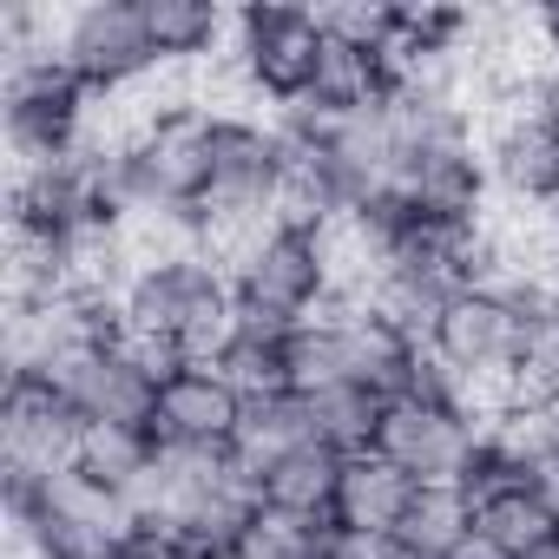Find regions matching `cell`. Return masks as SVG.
I'll return each instance as SVG.
<instances>
[{
  "label": "cell",
  "mask_w": 559,
  "mask_h": 559,
  "mask_svg": "<svg viewBox=\"0 0 559 559\" xmlns=\"http://www.w3.org/2000/svg\"><path fill=\"white\" fill-rule=\"evenodd\" d=\"M323 21L317 8H290V0H263V8H237L230 14V53H224V80L257 106V112H290L317 93L323 73Z\"/></svg>",
  "instance_id": "cell-1"
},
{
  "label": "cell",
  "mask_w": 559,
  "mask_h": 559,
  "mask_svg": "<svg viewBox=\"0 0 559 559\" xmlns=\"http://www.w3.org/2000/svg\"><path fill=\"white\" fill-rule=\"evenodd\" d=\"M93 119H99V99L60 53L0 67V132H8L14 171H47L80 158L93 145Z\"/></svg>",
  "instance_id": "cell-2"
},
{
  "label": "cell",
  "mask_w": 559,
  "mask_h": 559,
  "mask_svg": "<svg viewBox=\"0 0 559 559\" xmlns=\"http://www.w3.org/2000/svg\"><path fill=\"white\" fill-rule=\"evenodd\" d=\"M230 290H237L243 323H263V330H297V323L336 310L343 304V276H336L330 230L276 224L263 237V250L230 276Z\"/></svg>",
  "instance_id": "cell-3"
},
{
  "label": "cell",
  "mask_w": 559,
  "mask_h": 559,
  "mask_svg": "<svg viewBox=\"0 0 559 559\" xmlns=\"http://www.w3.org/2000/svg\"><path fill=\"white\" fill-rule=\"evenodd\" d=\"M60 60L86 80L93 99H126L165 73L152 53L139 0H80V8H60Z\"/></svg>",
  "instance_id": "cell-4"
},
{
  "label": "cell",
  "mask_w": 559,
  "mask_h": 559,
  "mask_svg": "<svg viewBox=\"0 0 559 559\" xmlns=\"http://www.w3.org/2000/svg\"><path fill=\"white\" fill-rule=\"evenodd\" d=\"M480 415L461 408V402H415V395H395L389 415H382V435H376V454L395 461L415 487H461L467 467H474V448H480Z\"/></svg>",
  "instance_id": "cell-5"
},
{
  "label": "cell",
  "mask_w": 559,
  "mask_h": 559,
  "mask_svg": "<svg viewBox=\"0 0 559 559\" xmlns=\"http://www.w3.org/2000/svg\"><path fill=\"white\" fill-rule=\"evenodd\" d=\"M80 415L40 376H0V487H40L73 467Z\"/></svg>",
  "instance_id": "cell-6"
},
{
  "label": "cell",
  "mask_w": 559,
  "mask_h": 559,
  "mask_svg": "<svg viewBox=\"0 0 559 559\" xmlns=\"http://www.w3.org/2000/svg\"><path fill=\"white\" fill-rule=\"evenodd\" d=\"M276 198H284L276 119L250 106H211V204L204 211H276Z\"/></svg>",
  "instance_id": "cell-7"
},
{
  "label": "cell",
  "mask_w": 559,
  "mask_h": 559,
  "mask_svg": "<svg viewBox=\"0 0 559 559\" xmlns=\"http://www.w3.org/2000/svg\"><path fill=\"white\" fill-rule=\"evenodd\" d=\"M415 224H441V230H474L493 211V178H487V152L480 139H454V145H428L402 165L395 191H389Z\"/></svg>",
  "instance_id": "cell-8"
},
{
  "label": "cell",
  "mask_w": 559,
  "mask_h": 559,
  "mask_svg": "<svg viewBox=\"0 0 559 559\" xmlns=\"http://www.w3.org/2000/svg\"><path fill=\"white\" fill-rule=\"evenodd\" d=\"M243 389L224 369H171L158 382V408H152V441L158 448H217L230 454V435L243 421Z\"/></svg>",
  "instance_id": "cell-9"
},
{
  "label": "cell",
  "mask_w": 559,
  "mask_h": 559,
  "mask_svg": "<svg viewBox=\"0 0 559 559\" xmlns=\"http://www.w3.org/2000/svg\"><path fill=\"white\" fill-rule=\"evenodd\" d=\"M487 178L500 204L520 211H559V132L552 119H493L480 126Z\"/></svg>",
  "instance_id": "cell-10"
},
{
  "label": "cell",
  "mask_w": 559,
  "mask_h": 559,
  "mask_svg": "<svg viewBox=\"0 0 559 559\" xmlns=\"http://www.w3.org/2000/svg\"><path fill=\"white\" fill-rule=\"evenodd\" d=\"M145 8V34H152V53L165 73H204V67H224L230 53V14L217 0H139Z\"/></svg>",
  "instance_id": "cell-11"
},
{
  "label": "cell",
  "mask_w": 559,
  "mask_h": 559,
  "mask_svg": "<svg viewBox=\"0 0 559 559\" xmlns=\"http://www.w3.org/2000/svg\"><path fill=\"white\" fill-rule=\"evenodd\" d=\"M310 441H317V428H310V402L304 395H250L243 402V421L230 435V461L257 487L276 461L297 454V448H310Z\"/></svg>",
  "instance_id": "cell-12"
},
{
  "label": "cell",
  "mask_w": 559,
  "mask_h": 559,
  "mask_svg": "<svg viewBox=\"0 0 559 559\" xmlns=\"http://www.w3.org/2000/svg\"><path fill=\"white\" fill-rule=\"evenodd\" d=\"M415 500V480L382 461V454H349L343 461V487H336V526L343 533H395L402 513Z\"/></svg>",
  "instance_id": "cell-13"
},
{
  "label": "cell",
  "mask_w": 559,
  "mask_h": 559,
  "mask_svg": "<svg viewBox=\"0 0 559 559\" xmlns=\"http://www.w3.org/2000/svg\"><path fill=\"white\" fill-rule=\"evenodd\" d=\"M343 461H349V454L310 441V448L284 454V461H276V467L257 480V500H263V507H284V513H310V520H336Z\"/></svg>",
  "instance_id": "cell-14"
},
{
  "label": "cell",
  "mask_w": 559,
  "mask_h": 559,
  "mask_svg": "<svg viewBox=\"0 0 559 559\" xmlns=\"http://www.w3.org/2000/svg\"><path fill=\"white\" fill-rule=\"evenodd\" d=\"M73 467L112 493H132L152 467H158V441L152 428H119V421H80V448Z\"/></svg>",
  "instance_id": "cell-15"
},
{
  "label": "cell",
  "mask_w": 559,
  "mask_h": 559,
  "mask_svg": "<svg viewBox=\"0 0 559 559\" xmlns=\"http://www.w3.org/2000/svg\"><path fill=\"white\" fill-rule=\"evenodd\" d=\"M474 533V500L461 487H415L402 526H395V546L402 559H454Z\"/></svg>",
  "instance_id": "cell-16"
},
{
  "label": "cell",
  "mask_w": 559,
  "mask_h": 559,
  "mask_svg": "<svg viewBox=\"0 0 559 559\" xmlns=\"http://www.w3.org/2000/svg\"><path fill=\"white\" fill-rule=\"evenodd\" d=\"M304 402H310V428H317L323 448H336V454H376V435H382V415H389V402L376 389L336 382V389H317Z\"/></svg>",
  "instance_id": "cell-17"
},
{
  "label": "cell",
  "mask_w": 559,
  "mask_h": 559,
  "mask_svg": "<svg viewBox=\"0 0 559 559\" xmlns=\"http://www.w3.org/2000/svg\"><path fill=\"white\" fill-rule=\"evenodd\" d=\"M330 539H336V520L257 507L243 539H237V559H330Z\"/></svg>",
  "instance_id": "cell-18"
},
{
  "label": "cell",
  "mask_w": 559,
  "mask_h": 559,
  "mask_svg": "<svg viewBox=\"0 0 559 559\" xmlns=\"http://www.w3.org/2000/svg\"><path fill=\"white\" fill-rule=\"evenodd\" d=\"M474 533H487L493 546H507V552L520 559V552H533V546H539L546 533H559V526H552V513L539 507V493L520 480V487H493V493L474 500Z\"/></svg>",
  "instance_id": "cell-19"
},
{
  "label": "cell",
  "mask_w": 559,
  "mask_h": 559,
  "mask_svg": "<svg viewBox=\"0 0 559 559\" xmlns=\"http://www.w3.org/2000/svg\"><path fill=\"white\" fill-rule=\"evenodd\" d=\"M217 369H224L243 395H290V330L243 323Z\"/></svg>",
  "instance_id": "cell-20"
},
{
  "label": "cell",
  "mask_w": 559,
  "mask_h": 559,
  "mask_svg": "<svg viewBox=\"0 0 559 559\" xmlns=\"http://www.w3.org/2000/svg\"><path fill=\"white\" fill-rule=\"evenodd\" d=\"M323 40L362 47V53H389L395 47V0H343V8H317Z\"/></svg>",
  "instance_id": "cell-21"
},
{
  "label": "cell",
  "mask_w": 559,
  "mask_h": 559,
  "mask_svg": "<svg viewBox=\"0 0 559 559\" xmlns=\"http://www.w3.org/2000/svg\"><path fill=\"white\" fill-rule=\"evenodd\" d=\"M330 559H402V546H395V533H343L336 526Z\"/></svg>",
  "instance_id": "cell-22"
},
{
  "label": "cell",
  "mask_w": 559,
  "mask_h": 559,
  "mask_svg": "<svg viewBox=\"0 0 559 559\" xmlns=\"http://www.w3.org/2000/svg\"><path fill=\"white\" fill-rule=\"evenodd\" d=\"M526 487L539 493V507H546V513H552V526H559V441H552V448H546V454L533 461V474H526Z\"/></svg>",
  "instance_id": "cell-23"
},
{
  "label": "cell",
  "mask_w": 559,
  "mask_h": 559,
  "mask_svg": "<svg viewBox=\"0 0 559 559\" xmlns=\"http://www.w3.org/2000/svg\"><path fill=\"white\" fill-rule=\"evenodd\" d=\"M126 559H204V552H191V546H178V539H152V533H145Z\"/></svg>",
  "instance_id": "cell-24"
},
{
  "label": "cell",
  "mask_w": 559,
  "mask_h": 559,
  "mask_svg": "<svg viewBox=\"0 0 559 559\" xmlns=\"http://www.w3.org/2000/svg\"><path fill=\"white\" fill-rule=\"evenodd\" d=\"M454 559H513V552H507V546H493L487 533H467V546H461Z\"/></svg>",
  "instance_id": "cell-25"
},
{
  "label": "cell",
  "mask_w": 559,
  "mask_h": 559,
  "mask_svg": "<svg viewBox=\"0 0 559 559\" xmlns=\"http://www.w3.org/2000/svg\"><path fill=\"white\" fill-rule=\"evenodd\" d=\"M520 559H559V533H546V539H539L533 552H520Z\"/></svg>",
  "instance_id": "cell-26"
},
{
  "label": "cell",
  "mask_w": 559,
  "mask_h": 559,
  "mask_svg": "<svg viewBox=\"0 0 559 559\" xmlns=\"http://www.w3.org/2000/svg\"><path fill=\"white\" fill-rule=\"evenodd\" d=\"M552 132H559V112H552Z\"/></svg>",
  "instance_id": "cell-27"
}]
</instances>
